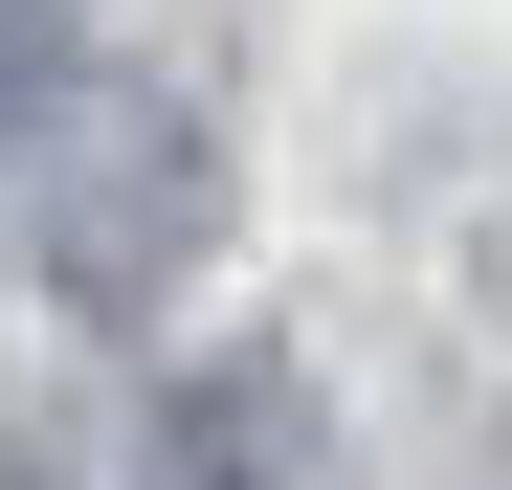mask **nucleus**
Masks as SVG:
<instances>
[{"instance_id":"f257e3e1","label":"nucleus","mask_w":512,"mask_h":490,"mask_svg":"<svg viewBox=\"0 0 512 490\" xmlns=\"http://www.w3.org/2000/svg\"><path fill=\"white\" fill-rule=\"evenodd\" d=\"M201 223H223L201 134H179V112H90L67 179H45V290H67V312H156V290L201 268Z\"/></svg>"},{"instance_id":"f03ea898","label":"nucleus","mask_w":512,"mask_h":490,"mask_svg":"<svg viewBox=\"0 0 512 490\" xmlns=\"http://www.w3.org/2000/svg\"><path fill=\"white\" fill-rule=\"evenodd\" d=\"M134 490H312V401L223 357V379H179V401L134 424Z\"/></svg>"},{"instance_id":"7ed1b4c3","label":"nucleus","mask_w":512,"mask_h":490,"mask_svg":"<svg viewBox=\"0 0 512 490\" xmlns=\"http://www.w3.org/2000/svg\"><path fill=\"white\" fill-rule=\"evenodd\" d=\"M45 90H67V0H0V134H23Z\"/></svg>"}]
</instances>
